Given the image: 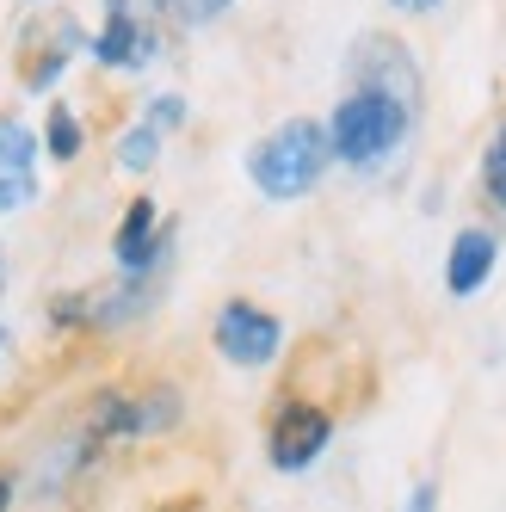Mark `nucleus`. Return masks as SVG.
<instances>
[{
    "mask_svg": "<svg viewBox=\"0 0 506 512\" xmlns=\"http://www.w3.org/2000/svg\"><path fill=\"white\" fill-rule=\"evenodd\" d=\"M334 149H328V124L315 118H291L278 124L272 136H260L247 149V179L260 186L272 204H297L321 186V173H328Z\"/></svg>",
    "mask_w": 506,
    "mask_h": 512,
    "instance_id": "obj_1",
    "label": "nucleus"
},
{
    "mask_svg": "<svg viewBox=\"0 0 506 512\" xmlns=\"http://www.w3.org/2000/svg\"><path fill=\"white\" fill-rule=\"evenodd\" d=\"M414 124H420V118L402 112L395 99H383V93H371V87H352V93L334 105V118H328V149H334V161H346V167H377L383 155L402 149Z\"/></svg>",
    "mask_w": 506,
    "mask_h": 512,
    "instance_id": "obj_2",
    "label": "nucleus"
},
{
    "mask_svg": "<svg viewBox=\"0 0 506 512\" xmlns=\"http://www.w3.org/2000/svg\"><path fill=\"white\" fill-rule=\"evenodd\" d=\"M179 389H99L87 401V414H81V438L87 445H118V438H149V432H167L179 426Z\"/></svg>",
    "mask_w": 506,
    "mask_h": 512,
    "instance_id": "obj_3",
    "label": "nucleus"
},
{
    "mask_svg": "<svg viewBox=\"0 0 506 512\" xmlns=\"http://www.w3.org/2000/svg\"><path fill=\"white\" fill-rule=\"evenodd\" d=\"M328 438H334V414H328V408L284 395V408H278L272 426H266V463H272L278 475H303L321 451H328Z\"/></svg>",
    "mask_w": 506,
    "mask_h": 512,
    "instance_id": "obj_4",
    "label": "nucleus"
},
{
    "mask_svg": "<svg viewBox=\"0 0 506 512\" xmlns=\"http://www.w3.org/2000/svg\"><path fill=\"white\" fill-rule=\"evenodd\" d=\"M210 340H216V352H223L229 364H241V371H260V364H272V358L284 352V321H278L272 309H260V303L235 297V303L216 309Z\"/></svg>",
    "mask_w": 506,
    "mask_h": 512,
    "instance_id": "obj_5",
    "label": "nucleus"
},
{
    "mask_svg": "<svg viewBox=\"0 0 506 512\" xmlns=\"http://www.w3.org/2000/svg\"><path fill=\"white\" fill-rule=\"evenodd\" d=\"M352 87H371V93L395 99L402 112H414V118H420V93H426V87H420V68H414L408 44L383 38V31L358 38V50H352Z\"/></svg>",
    "mask_w": 506,
    "mask_h": 512,
    "instance_id": "obj_6",
    "label": "nucleus"
},
{
    "mask_svg": "<svg viewBox=\"0 0 506 512\" xmlns=\"http://www.w3.org/2000/svg\"><path fill=\"white\" fill-rule=\"evenodd\" d=\"M167 247H173V229H161L155 198H130L124 223H118V235H112V260H118V272H124V278L155 272Z\"/></svg>",
    "mask_w": 506,
    "mask_h": 512,
    "instance_id": "obj_7",
    "label": "nucleus"
},
{
    "mask_svg": "<svg viewBox=\"0 0 506 512\" xmlns=\"http://www.w3.org/2000/svg\"><path fill=\"white\" fill-rule=\"evenodd\" d=\"M155 50H161V38L136 19L130 0H105V25L93 38V62L99 68H149Z\"/></svg>",
    "mask_w": 506,
    "mask_h": 512,
    "instance_id": "obj_8",
    "label": "nucleus"
},
{
    "mask_svg": "<svg viewBox=\"0 0 506 512\" xmlns=\"http://www.w3.org/2000/svg\"><path fill=\"white\" fill-rule=\"evenodd\" d=\"M494 260H500V241L488 229H457L451 253H445V290L463 303V297H476V290L494 278Z\"/></svg>",
    "mask_w": 506,
    "mask_h": 512,
    "instance_id": "obj_9",
    "label": "nucleus"
},
{
    "mask_svg": "<svg viewBox=\"0 0 506 512\" xmlns=\"http://www.w3.org/2000/svg\"><path fill=\"white\" fill-rule=\"evenodd\" d=\"M75 50H81V25H75V19H56L44 44H25V56H19V81H25L31 93L56 87V81H62V68L75 62Z\"/></svg>",
    "mask_w": 506,
    "mask_h": 512,
    "instance_id": "obj_10",
    "label": "nucleus"
},
{
    "mask_svg": "<svg viewBox=\"0 0 506 512\" xmlns=\"http://www.w3.org/2000/svg\"><path fill=\"white\" fill-rule=\"evenodd\" d=\"M87 149V124L75 118V105H50V118H44V155L62 161V167H75Z\"/></svg>",
    "mask_w": 506,
    "mask_h": 512,
    "instance_id": "obj_11",
    "label": "nucleus"
},
{
    "mask_svg": "<svg viewBox=\"0 0 506 512\" xmlns=\"http://www.w3.org/2000/svg\"><path fill=\"white\" fill-rule=\"evenodd\" d=\"M38 130H31L25 118H0V173H31L38 167Z\"/></svg>",
    "mask_w": 506,
    "mask_h": 512,
    "instance_id": "obj_12",
    "label": "nucleus"
},
{
    "mask_svg": "<svg viewBox=\"0 0 506 512\" xmlns=\"http://www.w3.org/2000/svg\"><path fill=\"white\" fill-rule=\"evenodd\" d=\"M161 161V130L155 124H130L124 136H118V167L124 173H149Z\"/></svg>",
    "mask_w": 506,
    "mask_h": 512,
    "instance_id": "obj_13",
    "label": "nucleus"
},
{
    "mask_svg": "<svg viewBox=\"0 0 506 512\" xmlns=\"http://www.w3.org/2000/svg\"><path fill=\"white\" fill-rule=\"evenodd\" d=\"M482 192L494 210H506V124L488 136V149H482Z\"/></svg>",
    "mask_w": 506,
    "mask_h": 512,
    "instance_id": "obj_14",
    "label": "nucleus"
},
{
    "mask_svg": "<svg viewBox=\"0 0 506 512\" xmlns=\"http://www.w3.org/2000/svg\"><path fill=\"white\" fill-rule=\"evenodd\" d=\"M149 7L161 13V19H173V25H210V19H223L229 13V0H149Z\"/></svg>",
    "mask_w": 506,
    "mask_h": 512,
    "instance_id": "obj_15",
    "label": "nucleus"
},
{
    "mask_svg": "<svg viewBox=\"0 0 506 512\" xmlns=\"http://www.w3.org/2000/svg\"><path fill=\"white\" fill-rule=\"evenodd\" d=\"M25 204H38V179L31 173H0V216H13Z\"/></svg>",
    "mask_w": 506,
    "mask_h": 512,
    "instance_id": "obj_16",
    "label": "nucleus"
},
{
    "mask_svg": "<svg viewBox=\"0 0 506 512\" xmlns=\"http://www.w3.org/2000/svg\"><path fill=\"white\" fill-rule=\"evenodd\" d=\"M142 124H155L161 136L179 130V124H186V99H179V93H155V99H149V118H142Z\"/></svg>",
    "mask_w": 506,
    "mask_h": 512,
    "instance_id": "obj_17",
    "label": "nucleus"
},
{
    "mask_svg": "<svg viewBox=\"0 0 506 512\" xmlns=\"http://www.w3.org/2000/svg\"><path fill=\"white\" fill-rule=\"evenodd\" d=\"M402 512H439V488H432V482H420V488L402 500Z\"/></svg>",
    "mask_w": 506,
    "mask_h": 512,
    "instance_id": "obj_18",
    "label": "nucleus"
},
{
    "mask_svg": "<svg viewBox=\"0 0 506 512\" xmlns=\"http://www.w3.org/2000/svg\"><path fill=\"white\" fill-rule=\"evenodd\" d=\"M13 488H19L13 469H0V512H13Z\"/></svg>",
    "mask_w": 506,
    "mask_h": 512,
    "instance_id": "obj_19",
    "label": "nucleus"
},
{
    "mask_svg": "<svg viewBox=\"0 0 506 512\" xmlns=\"http://www.w3.org/2000/svg\"><path fill=\"white\" fill-rule=\"evenodd\" d=\"M395 7H402V13H432L439 0H395Z\"/></svg>",
    "mask_w": 506,
    "mask_h": 512,
    "instance_id": "obj_20",
    "label": "nucleus"
},
{
    "mask_svg": "<svg viewBox=\"0 0 506 512\" xmlns=\"http://www.w3.org/2000/svg\"><path fill=\"white\" fill-rule=\"evenodd\" d=\"M161 512H198V500L186 494V500H179V506H161Z\"/></svg>",
    "mask_w": 506,
    "mask_h": 512,
    "instance_id": "obj_21",
    "label": "nucleus"
},
{
    "mask_svg": "<svg viewBox=\"0 0 506 512\" xmlns=\"http://www.w3.org/2000/svg\"><path fill=\"white\" fill-rule=\"evenodd\" d=\"M7 352H13V334H7V327H0V364H7Z\"/></svg>",
    "mask_w": 506,
    "mask_h": 512,
    "instance_id": "obj_22",
    "label": "nucleus"
}]
</instances>
